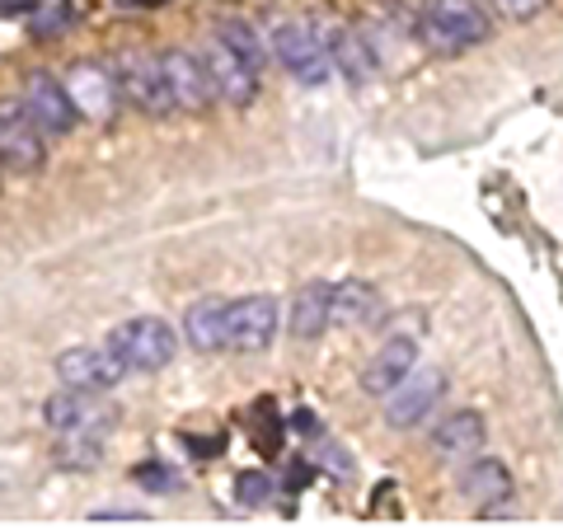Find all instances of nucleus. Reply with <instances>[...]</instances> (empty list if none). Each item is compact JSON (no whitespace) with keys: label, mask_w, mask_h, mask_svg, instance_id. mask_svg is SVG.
<instances>
[{"label":"nucleus","mask_w":563,"mask_h":530,"mask_svg":"<svg viewBox=\"0 0 563 530\" xmlns=\"http://www.w3.org/2000/svg\"><path fill=\"white\" fill-rule=\"evenodd\" d=\"M310 461H314V470L333 474V479H352V474H357V461H352V455H347V451H343L333 437H314Z\"/></svg>","instance_id":"5701e85b"},{"label":"nucleus","mask_w":563,"mask_h":530,"mask_svg":"<svg viewBox=\"0 0 563 530\" xmlns=\"http://www.w3.org/2000/svg\"><path fill=\"white\" fill-rule=\"evenodd\" d=\"M273 339H277V300L273 296L231 300V314H225V347L240 352V357H254V352H268Z\"/></svg>","instance_id":"9d476101"},{"label":"nucleus","mask_w":563,"mask_h":530,"mask_svg":"<svg viewBox=\"0 0 563 530\" xmlns=\"http://www.w3.org/2000/svg\"><path fill=\"white\" fill-rule=\"evenodd\" d=\"M132 484H141L146 493H174L184 479H179V470H169V465H161V461H141V465L132 470Z\"/></svg>","instance_id":"a878e982"},{"label":"nucleus","mask_w":563,"mask_h":530,"mask_svg":"<svg viewBox=\"0 0 563 530\" xmlns=\"http://www.w3.org/2000/svg\"><path fill=\"white\" fill-rule=\"evenodd\" d=\"M310 474H314V461H291L287 474H282V484H287L291 493H301L310 484Z\"/></svg>","instance_id":"c85d7f7f"},{"label":"nucleus","mask_w":563,"mask_h":530,"mask_svg":"<svg viewBox=\"0 0 563 530\" xmlns=\"http://www.w3.org/2000/svg\"><path fill=\"white\" fill-rule=\"evenodd\" d=\"M184 446H188L192 455H207V461H211V455L225 451V437H184Z\"/></svg>","instance_id":"c756f323"},{"label":"nucleus","mask_w":563,"mask_h":530,"mask_svg":"<svg viewBox=\"0 0 563 530\" xmlns=\"http://www.w3.org/2000/svg\"><path fill=\"white\" fill-rule=\"evenodd\" d=\"M217 38H221V43H231V47L240 52V57L258 70V76L268 70V62H273L268 38H263V33H258L250 20H221V24H217Z\"/></svg>","instance_id":"4be33fe9"},{"label":"nucleus","mask_w":563,"mask_h":530,"mask_svg":"<svg viewBox=\"0 0 563 530\" xmlns=\"http://www.w3.org/2000/svg\"><path fill=\"white\" fill-rule=\"evenodd\" d=\"M95 526H141V521H151L146 511H95L90 517Z\"/></svg>","instance_id":"cd10ccee"},{"label":"nucleus","mask_w":563,"mask_h":530,"mask_svg":"<svg viewBox=\"0 0 563 530\" xmlns=\"http://www.w3.org/2000/svg\"><path fill=\"white\" fill-rule=\"evenodd\" d=\"M128 366H122L118 352L103 343V347H66L57 357V380L70 385V390H95V395H109L113 385H122Z\"/></svg>","instance_id":"9b49d317"},{"label":"nucleus","mask_w":563,"mask_h":530,"mask_svg":"<svg viewBox=\"0 0 563 530\" xmlns=\"http://www.w3.org/2000/svg\"><path fill=\"white\" fill-rule=\"evenodd\" d=\"M161 66H165V80H169V90H174V109H179V113H207L211 103H221L217 99V85H211V76H207V66H202L198 52L165 47L161 52Z\"/></svg>","instance_id":"f8f14e48"},{"label":"nucleus","mask_w":563,"mask_h":530,"mask_svg":"<svg viewBox=\"0 0 563 530\" xmlns=\"http://www.w3.org/2000/svg\"><path fill=\"white\" fill-rule=\"evenodd\" d=\"M113 80H118V95L128 109L146 113V118H165V113H179L174 109V90L165 80V66H161V52H118V57L109 62Z\"/></svg>","instance_id":"f03ea898"},{"label":"nucleus","mask_w":563,"mask_h":530,"mask_svg":"<svg viewBox=\"0 0 563 530\" xmlns=\"http://www.w3.org/2000/svg\"><path fill=\"white\" fill-rule=\"evenodd\" d=\"M380 320V291L372 281H339L333 287V329H362Z\"/></svg>","instance_id":"aec40b11"},{"label":"nucleus","mask_w":563,"mask_h":530,"mask_svg":"<svg viewBox=\"0 0 563 530\" xmlns=\"http://www.w3.org/2000/svg\"><path fill=\"white\" fill-rule=\"evenodd\" d=\"M20 103L43 128V136H66V132H76V122H80L76 103H70V95H66V80H57L52 70H29Z\"/></svg>","instance_id":"1a4fd4ad"},{"label":"nucleus","mask_w":563,"mask_h":530,"mask_svg":"<svg viewBox=\"0 0 563 530\" xmlns=\"http://www.w3.org/2000/svg\"><path fill=\"white\" fill-rule=\"evenodd\" d=\"M484 441H488V428H484V418L474 409L446 413L432 428V451L442 455V461H474V455L484 451Z\"/></svg>","instance_id":"dca6fc26"},{"label":"nucleus","mask_w":563,"mask_h":530,"mask_svg":"<svg viewBox=\"0 0 563 530\" xmlns=\"http://www.w3.org/2000/svg\"><path fill=\"white\" fill-rule=\"evenodd\" d=\"M273 498H277L273 474H263V470H244L240 479H235V503H240V507H268Z\"/></svg>","instance_id":"b1692460"},{"label":"nucleus","mask_w":563,"mask_h":530,"mask_svg":"<svg viewBox=\"0 0 563 530\" xmlns=\"http://www.w3.org/2000/svg\"><path fill=\"white\" fill-rule=\"evenodd\" d=\"M442 395H446V376H442V371H437V366H413L409 376H404L395 390L385 395V409H380L385 428L409 432V428H418V422H428L432 409L442 404Z\"/></svg>","instance_id":"39448f33"},{"label":"nucleus","mask_w":563,"mask_h":530,"mask_svg":"<svg viewBox=\"0 0 563 530\" xmlns=\"http://www.w3.org/2000/svg\"><path fill=\"white\" fill-rule=\"evenodd\" d=\"M291 339L296 343H314L324 329H333V281H306L291 296Z\"/></svg>","instance_id":"f3484780"},{"label":"nucleus","mask_w":563,"mask_h":530,"mask_svg":"<svg viewBox=\"0 0 563 530\" xmlns=\"http://www.w3.org/2000/svg\"><path fill=\"white\" fill-rule=\"evenodd\" d=\"M198 57H202V66H207V76H211V85H217V99L221 103H231V109H250V103L258 99V70L240 57V52L231 47V43H221L217 33L198 47Z\"/></svg>","instance_id":"0eeeda50"},{"label":"nucleus","mask_w":563,"mask_h":530,"mask_svg":"<svg viewBox=\"0 0 563 530\" xmlns=\"http://www.w3.org/2000/svg\"><path fill=\"white\" fill-rule=\"evenodd\" d=\"M461 498L479 507L484 521H503L512 517V474L503 461H488V455H474L461 474Z\"/></svg>","instance_id":"4468645a"},{"label":"nucleus","mask_w":563,"mask_h":530,"mask_svg":"<svg viewBox=\"0 0 563 530\" xmlns=\"http://www.w3.org/2000/svg\"><path fill=\"white\" fill-rule=\"evenodd\" d=\"M43 422L52 432H99V437H109L118 428V413H113V404H103L95 390H70V385H62L57 395H47Z\"/></svg>","instance_id":"6e6552de"},{"label":"nucleus","mask_w":563,"mask_h":530,"mask_svg":"<svg viewBox=\"0 0 563 530\" xmlns=\"http://www.w3.org/2000/svg\"><path fill=\"white\" fill-rule=\"evenodd\" d=\"M268 52H273V62L287 70L296 85H310V90L333 76V62H329V47L320 38V29L306 24V20H282V24H273Z\"/></svg>","instance_id":"20e7f679"},{"label":"nucleus","mask_w":563,"mask_h":530,"mask_svg":"<svg viewBox=\"0 0 563 530\" xmlns=\"http://www.w3.org/2000/svg\"><path fill=\"white\" fill-rule=\"evenodd\" d=\"M250 432H254V441H258V451H263V455H277V451H282V418L273 413V404H268V399H263L258 409H254Z\"/></svg>","instance_id":"393cba45"},{"label":"nucleus","mask_w":563,"mask_h":530,"mask_svg":"<svg viewBox=\"0 0 563 530\" xmlns=\"http://www.w3.org/2000/svg\"><path fill=\"white\" fill-rule=\"evenodd\" d=\"M225 314H231V300H217V296H202L192 300L188 314H184V343L192 352H221L225 347Z\"/></svg>","instance_id":"6ab92c4d"},{"label":"nucleus","mask_w":563,"mask_h":530,"mask_svg":"<svg viewBox=\"0 0 563 530\" xmlns=\"http://www.w3.org/2000/svg\"><path fill=\"white\" fill-rule=\"evenodd\" d=\"M66 95H70V103H76V113L90 118V122H113L118 109H122L113 70L99 66V62H76L70 66L66 70Z\"/></svg>","instance_id":"ddd939ff"},{"label":"nucleus","mask_w":563,"mask_h":530,"mask_svg":"<svg viewBox=\"0 0 563 530\" xmlns=\"http://www.w3.org/2000/svg\"><path fill=\"white\" fill-rule=\"evenodd\" d=\"M179 343H184V333L169 320H161V314H132V320H122L109 333V347L122 357V366L141 371V376L165 371L174 362V352H179Z\"/></svg>","instance_id":"7ed1b4c3"},{"label":"nucleus","mask_w":563,"mask_h":530,"mask_svg":"<svg viewBox=\"0 0 563 530\" xmlns=\"http://www.w3.org/2000/svg\"><path fill=\"white\" fill-rule=\"evenodd\" d=\"M103 441L99 432H57V451H52V461H57V470H95L103 465Z\"/></svg>","instance_id":"412c9836"},{"label":"nucleus","mask_w":563,"mask_h":530,"mask_svg":"<svg viewBox=\"0 0 563 530\" xmlns=\"http://www.w3.org/2000/svg\"><path fill=\"white\" fill-rule=\"evenodd\" d=\"M320 29V24H314ZM324 47H329V62H333V70L339 76H347L352 85H362L366 76L376 70V57H372V47H366V38L352 24H324Z\"/></svg>","instance_id":"a211bd4d"},{"label":"nucleus","mask_w":563,"mask_h":530,"mask_svg":"<svg viewBox=\"0 0 563 530\" xmlns=\"http://www.w3.org/2000/svg\"><path fill=\"white\" fill-rule=\"evenodd\" d=\"M47 165L43 128L29 118L20 99H0V169L10 174H38Z\"/></svg>","instance_id":"423d86ee"},{"label":"nucleus","mask_w":563,"mask_h":530,"mask_svg":"<svg viewBox=\"0 0 563 530\" xmlns=\"http://www.w3.org/2000/svg\"><path fill=\"white\" fill-rule=\"evenodd\" d=\"M122 10H161V5H174V0H118Z\"/></svg>","instance_id":"7c9ffc66"},{"label":"nucleus","mask_w":563,"mask_h":530,"mask_svg":"<svg viewBox=\"0 0 563 530\" xmlns=\"http://www.w3.org/2000/svg\"><path fill=\"white\" fill-rule=\"evenodd\" d=\"M418 38L432 52H442V57H455V52L493 38V14L484 0H422Z\"/></svg>","instance_id":"f257e3e1"},{"label":"nucleus","mask_w":563,"mask_h":530,"mask_svg":"<svg viewBox=\"0 0 563 530\" xmlns=\"http://www.w3.org/2000/svg\"><path fill=\"white\" fill-rule=\"evenodd\" d=\"M493 20H507V24H526V20H536V14L550 5V0H484Z\"/></svg>","instance_id":"bb28decb"},{"label":"nucleus","mask_w":563,"mask_h":530,"mask_svg":"<svg viewBox=\"0 0 563 530\" xmlns=\"http://www.w3.org/2000/svg\"><path fill=\"white\" fill-rule=\"evenodd\" d=\"M413 366H418V339L413 333H390V339L376 347V357L362 366V390L385 399Z\"/></svg>","instance_id":"2eb2a0df"}]
</instances>
